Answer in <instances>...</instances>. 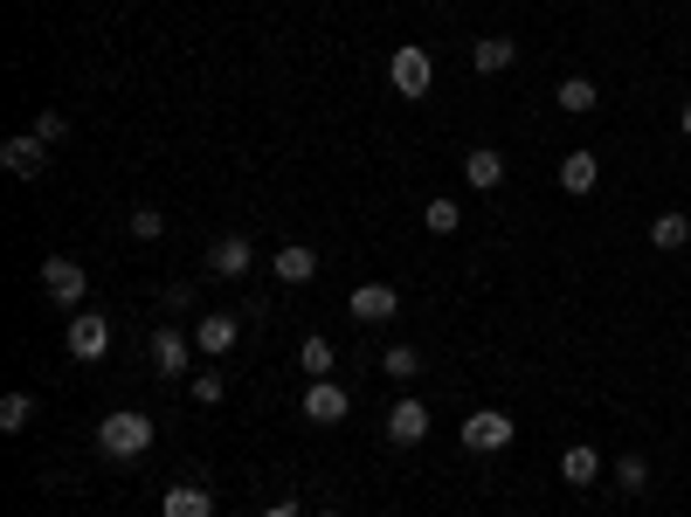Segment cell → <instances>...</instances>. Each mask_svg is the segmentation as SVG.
I'll list each match as a JSON object with an SVG mask.
<instances>
[{
    "label": "cell",
    "instance_id": "cell-24",
    "mask_svg": "<svg viewBox=\"0 0 691 517\" xmlns=\"http://www.w3.org/2000/svg\"><path fill=\"white\" fill-rule=\"evenodd\" d=\"M422 221H429V235H457V221H463V207H457V201H443V193H435V201L422 207Z\"/></svg>",
    "mask_w": 691,
    "mask_h": 517
},
{
    "label": "cell",
    "instance_id": "cell-23",
    "mask_svg": "<svg viewBox=\"0 0 691 517\" xmlns=\"http://www.w3.org/2000/svg\"><path fill=\"white\" fill-rule=\"evenodd\" d=\"M298 359H304V373H311V379H326V373H332V359H339V352H332V338H319V332H311V338L298 345Z\"/></svg>",
    "mask_w": 691,
    "mask_h": 517
},
{
    "label": "cell",
    "instance_id": "cell-25",
    "mask_svg": "<svg viewBox=\"0 0 691 517\" xmlns=\"http://www.w3.org/2000/svg\"><path fill=\"white\" fill-rule=\"evenodd\" d=\"M381 373H388V379H415V373H422V352H415V345H388Z\"/></svg>",
    "mask_w": 691,
    "mask_h": 517
},
{
    "label": "cell",
    "instance_id": "cell-4",
    "mask_svg": "<svg viewBox=\"0 0 691 517\" xmlns=\"http://www.w3.org/2000/svg\"><path fill=\"white\" fill-rule=\"evenodd\" d=\"M83 290H90V276H83L77 255H49V263H42V297H49V304L83 311Z\"/></svg>",
    "mask_w": 691,
    "mask_h": 517
},
{
    "label": "cell",
    "instance_id": "cell-1",
    "mask_svg": "<svg viewBox=\"0 0 691 517\" xmlns=\"http://www.w3.org/2000/svg\"><path fill=\"white\" fill-rule=\"evenodd\" d=\"M146 448H152V414L118 407V414H104V422H98V456H111V463H139Z\"/></svg>",
    "mask_w": 691,
    "mask_h": 517
},
{
    "label": "cell",
    "instance_id": "cell-7",
    "mask_svg": "<svg viewBox=\"0 0 691 517\" xmlns=\"http://www.w3.org/2000/svg\"><path fill=\"white\" fill-rule=\"evenodd\" d=\"M0 166H8L14 180H42V173H49V145H42L36 132H14L8 145H0Z\"/></svg>",
    "mask_w": 691,
    "mask_h": 517
},
{
    "label": "cell",
    "instance_id": "cell-2",
    "mask_svg": "<svg viewBox=\"0 0 691 517\" xmlns=\"http://www.w3.org/2000/svg\"><path fill=\"white\" fill-rule=\"evenodd\" d=\"M512 414L505 407H478V414H470V422L457 428V442L470 448V456H498V448H512Z\"/></svg>",
    "mask_w": 691,
    "mask_h": 517
},
{
    "label": "cell",
    "instance_id": "cell-26",
    "mask_svg": "<svg viewBox=\"0 0 691 517\" xmlns=\"http://www.w3.org/2000/svg\"><path fill=\"white\" fill-rule=\"evenodd\" d=\"M124 229H132L139 242H160V235H167V214H160V207H132V221H124Z\"/></svg>",
    "mask_w": 691,
    "mask_h": 517
},
{
    "label": "cell",
    "instance_id": "cell-18",
    "mask_svg": "<svg viewBox=\"0 0 691 517\" xmlns=\"http://www.w3.org/2000/svg\"><path fill=\"white\" fill-rule=\"evenodd\" d=\"M270 270H277V283H311V276H319V255H311L304 242H284V249L270 255Z\"/></svg>",
    "mask_w": 691,
    "mask_h": 517
},
{
    "label": "cell",
    "instance_id": "cell-30",
    "mask_svg": "<svg viewBox=\"0 0 691 517\" xmlns=\"http://www.w3.org/2000/svg\"><path fill=\"white\" fill-rule=\"evenodd\" d=\"M678 132H684V139H691V104H684V111H678Z\"/></svg>",
    "mask_w": 691,
    "mask_h": 517
},
{
    "label": "cell",
    "instance_id": "cell-8",
    "mask_svg": "<svg viewBox=\"0 0 691 517\" xmlns=\"http://www.w3.org/2000/svg\"><path fill=\"white\" fill-rule=\"evenodd\" d=\"M236 338H242V317H229V311H208L201 325H194V352H201V359H222V352H236Z\"/></svg>",
    "mask_w": 691,
    "mask_h": 517
},
{
    "label": "cell",
    "instance_id": "cell-12",
    "mask_svg": "<svg viewBox=\"0 0 691 517\" xmlns=\"http://www.w3.org/2000/svg\"><path fill=\"white\" fill-rule=\"evenodd\" d=\"M394 311H401V290L394 283H360L353 290V317H360V325H388Z\"/></svg>",
    "mask_w": 691,
    "mask_h": 517
},
{
    "label": "cell",
    "instance_id": "cell-5",
    "mask_svg": "<svg viewBox=\"0 0 691 517\" xmlns=\"http://www.w3.org/2000/svg\"><path fill=\"white\" fill-rule=\"evenodd\" d=\"M70 359H83V366H98L104 352H111V317L104 311H70Z\"/></svg>",
    "mask_w": 691,
    "mask_h": 517
},
{
    "label": "cell",
    "instance_id": "cell-17",
    "mask_svg": "<svg viewBox=\"0 0 691 517\" xmlns=\"http://www.w3.org/2000/svg\"><path fill=\"white\" fill-rule=\"evenodd\" d=\"M463 180L478 186V193H491V186H505V152H491V145H478V152H463Z\"/></svg>",
    "mask_w": 691,
    "mask_h": 517
},
{
    "label": "cell",
    "instance_id": "cell-31",
    "mask_svg": "<svg viewBox=\"0 0 691 517\" xmlns=\"http://www.w3.org/2000/svg\"><path fill=\"white\" fill-rule=\"evenodd\" d=\"M319 517H339V510H319Z\"/></svg>",
    "mask_w": 691,
    "mask_h": 517
},
{
    "label": "cell",
    "instance_id": "cell-27",
    "mask_svg": "<svg viewBox=\"0 0 691 517\" xmlns=\"http://www.w3.org/2000/svg\"><path fill=\"white\" fill-rule=\"evenodd\" d=\"M28 132H36L42 145H62V139H70V118H62V111H36V124H28Z\"/></svg>",
    "mask_w": 691,
    "mask_h": 517
},
{
    "label": "cell",
    "instance_id": "cell-3",
    "mask_svg": "<svg viewBox=\"0 0 691 517\" xmlns=\"http://www.w3.org/2000/svg\"><path fill=\"white\" fill-rule=\"evenodd\" d=\"M388 83H394V97H429V83H435V55H429L422 42H401V49L388 55Z\"/></svg>",
    "mask_w": 691,
    "mask_h": 517
},
{
    "label": "cell",
    "instance_id": "cell-29",
    "mask_svg": "<svg viewBox=\"0 0 691 517\" xmlns=\"http://www.w3.org/2000/svg\"><path fill=\"white\" fill-rule=\"evenodd\" d=\"M263 517H304V510H298V504H270Z\"/></svg>",
    "mask_w": 691,
    "mask_h": 517
},
{
    "label": "cell",
    "instance_id": "cell-22",
    "mask_svg": "<svg viewBox=\"0 0 691 517\" xmlns=\"http://www.w3.org/2000/svg\"><path fill=\"white\" fill-rule=\"evenodd\" d=\"M28 422H36V394H8L0 401V435H28Z\"/></svg>",
    "mask_w": 691,
    "mask_h": 517
},
{
    "label": "cell",
    "instance_id": "cell-15",
    "mask_svg": "<svg viewBox=\"0 0 691 517\" xmlns=\"http://www.w3.org/2000/svg\"><path fill=\"white\" fill-rule=\"evenodd\" d=\"M512 62H519V42H512V36L470 42V70H478V77H498V70H512Z\"/></svg>",
    "mask_w": 691,
    "mask_h": 517
},
{
    "label": "cell",
    "instance_id": "cell-6",
    "mask_svg": "<svg viewBox=\"0 0 691 517\" xmlns=\"http://www.w3.org/2000/svg\"><path fill=\"white\" fill-rule=\"evenodd\" d=\"M298 407H304V422H311V428H339L345 414H353V394H345L339 379H311Z\"/></svg>",
    "mask_w": 691,
    "mask_h": 517
},
{
    "label": "cell",
    "instance_id": "cell-16",
    "mask_svg": "<svg viewBox=\"0 0 691 517\" xmlns=\"http://www.w3.org/2000/svg\"><path fill=\"white\" fill-rule=\"evenodd\" d=\"M684 242H691V214H678V207L650 214V249H657V255H678Z\"/></svg>",
    "mask_w": 691,
    "mask_h": 517
},
{
    "label": "cell",
    "instance_id": "cell-9",
    "mask_svg": "<svg viewBox=\"0 0 691 517\" xmlns=\"http://www.w3.org/2000/svg\"><path fill=\"white\" fill-rule=\"evenodd\" d=\"M388 442H394V448H415V442H429V407H422L415 394L388 407Z\"/></svg>",
    "mask_w": 691,
    "mask_h": 517
},
{
    "label": "cell",
    "instance_id": "cell-13",
    "mask_svg": "<svg viewBox=\"0 0 691 517\" xmlns=\"http://www.w3.org/2000/svg\"><path fill=\"white\" fill-rule=\"evenodd\" d=\"M594 186H602V159H594L588 145L560 159V193H574V201H581V193H594Z\"/></svg>",
    "mask_w": 691,
    "mask_h": 517
},
{
    "label": "cell",
    "instance_id": "cell-11",
    "mask_svg": "<svg viewBox=\"0 0 691 517\" xmlns=\"http://www.w3.org/2000/svg\"><path fill=\"white\" fill-rule=\"evenodd\" d=\"M187 352H194V338L173 332V325H160V332H152V373H160V379H180V373H187Z\"/></svg>",
    "mask_w": 691,
    "mask_h": 517
},
{
    "label": "cell",
    "instance_id": "cell-21",
    "mask_svg": "<svg viewBox=\"0 0 691 517\" xmlns=\"http://www.w3.org/2000/svg\"><path fill=\"white\" fill-rule=\"evenodd\" d=\"M609 476H615V490H622V497H643V490H650V463H643V456H615Z\"/></svg>",
    "mask_w": 691,
    "mask_h": 517
},
{
    "label": "cell",
    "instance_id": "cell-28",
    "mask_svg": "<svg viewBox=\"0 0 691 517\" xmlns=\"http://www.w3.org/2000/svg\"><path fill=\"white\" fill-rule=\"evenodd\" d=\"M187 394H194L201 407H214V401L229 394V379H222V373H194V379H187Z\"/></svg>",
    "mask_w": 691,
    "mask_h": 517
},
{
    "label": "cell",
    "instance_id": "cell-14",
    "mask_svg": "<svg viewBox=\"0 0 691 517\" xmlns=\"http://www.w3.org/2000/svg\"><path fill=\"white\" fill-rule=\"evenodd\" d=\"M160 517H214V490H208V483H173Z\"/></svg>",
    "mask_w": 691,
    "mask_h": 517
},
{
    "label": "cell",
    "instance_id": "cell-19",
    "mask_svg": "<svg viewBox=\"0 0 691 517\" xmlns=\"http://www.w3.org/2000/svg\"><path fill=\"white\" fill-rule=\"evenodd\" d=\"M560 483H574V490H594V483H602V456H594L588 442H574L568 456H560Z\"/></svg>",
    "mask_w": 691,
    "mask_h": 517
},
{
    "label": "cell",
    "instance_id": "cell-20",
    "mask_svg": "<svg viewBox=\"0 0 691 517\" xmlns=\"http://www.w3.org/2000/svg\"><path fill=\"white\" fill-rule=\"evenodd\" d=\"M553 104H560V111H568V118H588L594 104H602V90H594L588 77H568V83H560V90H553Z\"/></svg>",
    "mask_w": 691,
    "mask_h": 517
},
{
    "label": "cell",
    "instance_id": "cell-10",
    "mask_svg": "<svg viewBox=\"0 0 691 517\" xmlns=\"http://www.w3.org/2000/svg\"><path fill=\"white\" fill-rule=\"evenodd\" d=\"M249 263H257V249H249V235H222V242L208 249V276H222V283L249 276Z\"/></svg>",
    "mask_w": 691,
    "mask_h": 517
}]
</instances>
